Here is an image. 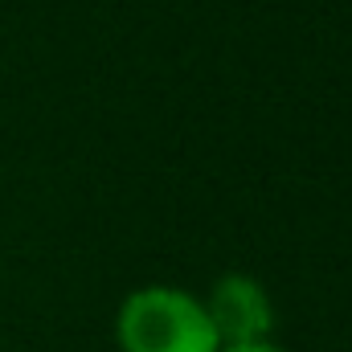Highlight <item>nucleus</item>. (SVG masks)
Returning <instances> with one entry per match:
<instances>
[{
  "label": "nucleus",
  "mask_w": 352,
  "mask_h": 352,
  "mask_svg": "<svg viewBox=\"0 0 352 352\" xmlns=\"http://www.w3.org/2000/svg\"><path fill=\"white\" fill-rule=\"evenodd\" d=\"M221 352H283L278 344H270V340H263V344H246V349H221Z\"/></svg>",
  "instance_id": "obj_3"
},
{
  "label": "nucleus",
  "mask_w": 352,
  "mask_h": 352,
  "mask_svg": "<svg viewBox=\"0 0 352 352\" xmlns=\"http://www.w3.org/2000/svg\"><path fill=\"white\" fill-rule=\"evenodd\" d=\"M205 316H209V328H213L221 349L263 344L274 332V303H270L266 287L254 274H242V270H230L213 283Z\"/></svg>",
  "instance_id": "obj_2"
},
{
  "label": "nucleus",
  "mask_w": 352,
  "mask_h": 352,
  "mask_svg": "<svg viewBox=\"0 0 352 352\" xmlns=\"http://www.w3.org/2000/svg\"><path fill=\"white\" fill-rule=\"evenodd\" d=\"M115 336L123 352H221L205 303L176 287L131 291L115 316Z\"/></svg>",
  "instance_id": "obj_1"
}]
</instances>
